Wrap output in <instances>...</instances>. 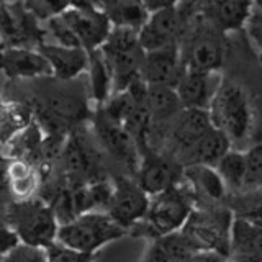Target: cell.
Returning a JSON list of instances; mask_svg holds the SVG:
<instances>
[{
    "instance_id": "27",
    "label": "cell",
    "mask_w": 262,
    "mask_h": 262,
    "mask_svg": "<svg viewBox=\"0 0 262 262\" xmlns=\"http://www.w3.org/2000/svg\"><path fill=\"white\" fill-rule=\"evenodd\" d=\"M220 176L226 190L243 192L246 174V156L241 149H229L213 167Z\"/></svg>"
},
{
    "instance_id": "4",
    "label": "cell",
    "mask_w": 262,
    "mask_h": 262,
    "mask_svg": "<svg viewBox=\"0 0 262 262\" xmlns=\"http://www.w3.org/2000/svg\"><path fill=\"white\" fill-rule=\"evenodd\" d=\"M120 228L105 211H87L57 228L56 243L74 251L94 254L102 246L123 236Z\"/></svg>"
},
{
    "instance_id": "29",
    "label": "cell",
    "mask_w": 262,
    "mask_h": 262,
    "mask_svg": "<svg viewBox=\"0 0 262 262\" xmlns=\"http://www.w3.org/2000/svg\"><path fill=\"white\" fill-rule=\"evenodd\" d=\"M246 156V174H244V185L243 192H257L262 182V151L260 144L256 143L244 151Z\"/></svg>"
},
{
    "instance_id": "19",
    "label": "cell",
    "mask_w": 262,
    "mask_h": 262,
    "mask_svg": "<svg viewBox=\"0 0 262 262\" xmlns=\"http://www.w3.org/2000/svg\"><path fill=\"white\" fill-rule=\"evenodd\" d=\"M211 128L208 112L180 110L170 121V139L180 158Z\"/></svg>"
},
{
    "instance_id": "15",
    "label": "cell",
    "mask_w": 262,
    "mask_h": 262,
    "mask_svg": "<svg viewBox=\"0 0 262 262\" xmlns=\"http://www.w3.org/2000/svg\"><path fill=\"white\" fill-rule=\"evenodd\" d=\"M216 72H199L185 69L174 87L182 110H203L208 112L210 103L221 84Z\"/></svg>"
},
{
    "instance_id": "1",
    "label": "cell",
    "mask_w": 262,
    "mask_h": 262,
    "mask_svg": "<svg viewBox=\"0 0 262 262\" xmlns=\"http://www.w3.org/2000/svg\"><path fill=\"white\" fill-rule=\"evenodd\" d=\"M208 117L211 126L221 131L231 146L251 138L254 126V110L248 92L233 80H221L210 103Z\"/></svg>"
},
{
    "instance_id": "14",
    "label": "cell",
    "mask_w": 262,
    "mask_h": 262,
    "mask_svg": "<svg viewBox=\"0 0 262 262\" xmlns=\"http://www.w3.org/2000/svg\"><path fill=\"white\" fill-rule=\"evenodd\" d=\"M0 72L10 80L51 77L48 61L35 48L0 46Z\"/></svg>"
},
{
    "instance_id": "11",
    "label": "cell",
    "mask_w": 262,
    "mask_h": 262,
    "mask_svg": "<svg viewBox=\"0 0 262 262\" xmlns=\"http://www.w3.org/2000/svg\"><path fill=\"white\" fill-rule=\"evenodd\" d=\"M95 133L105 152L126 172L136 174L141 154L128 131L98 113L95 120Z\"/></svg>"
},
{
    "instance_id": "20",
    "label": "cell",
    "mask_w": 262,
    "mask_h": 262,
    "mask_svg": "<svg viewBox=\"0 0 262 262\" xmlns=\"http://www.w3.org/2000/svg\"><path fill=\"white\" fill-rule=\"evenodd\" d=\"M5 180L15 202H25L36 199L35 195L41 185V172L28 161L10 159L5 169Z\"/></svg>"
},
{
    "instance_id": "9",
    "label": "cell",
    "mask_w": 262,
    "mask_h": 262,
    "mask_svg": "<svg viewBox=\"0 0 262 262\" xmlns=\"http://www.w3.org/2000/svg\"><path fill=\"white\" fill-rule=\"evenodd\" d=\"M184 28V13L180 4L167 2L149 13L143 28L138 31L139 46L144 53L156 51L172 45H179L180 31Z\"/></svg>"
},
{
    "instance_id": "8",
    "label": "cell",
    "mask_w": 262,
    "mask_h": 262,
    "mask_svg": "<svg viewBox=\"0 0 262 262\" xmlns=\"http://www.w3.org/2000/svg\"><path fill=\"white\" fill-rule=\"evenodd\" d=\"M149 195L136 184V180L120 176L115 179V184H112V195L105 210L115 223L126 229L144 220Z\"/></svg>"
},
{
    "instance_id": "25",
    "label": "cell",
    "mask_w": 262,
    "mask_h": 262,
    "mask_svg": "<svg viewBox=\"0 0 262 262\" xmlns=\"http://www.w3.org/2000/svg\"><path fill=\"white\" fill-rule=\"evenodd\" d=\"M146 108L152 123L172 121L176 115L182 110L176 90L170 87L147 85L146 89Z\"/></svg>"
},
{
    "instance_id": "10",
    "label": "cell",
    "mask_w": 262,
    "mask_h": 262,
    "mask_svg": "<svg viewBox=\"0 0 262 262\" xmlns=\"http://www.w3.org/2000/svg\"><path fill=\"white\" fill-rule=\"evenodd\" d=\"M184 177V170L174 158L147 149L141 154L136 172V184L152 196L176 187Z\"/></svg>"
},
{
    "instance_id": "7",
    "label": "cell",
    "mask_w": 262,
    "mask_h": 262,
    "mask_svg": "<svg viewBox=\"0 0 262 262\" xmlns=\"http://www.w3.org/2000/svg\"><path fill=\"white\" fill-rule=\"evenodd\" d=\"M59 18L87 53L100 48L112 30V25L97 4H69L59 13Z\"/></svg>"
},
{
    "instance_id": "16",
    "label": "cell",
    "mask_w": 262,
    "mask_h": 262,
    "mask_svg": "<svg viewBox=\"0 0 262 262\" xmlns=\"http://www.w3.org/2000/svg\"><path fill=\"white\" fill-rule=\"evenodd\" d=\"M61 159L64 162L66 174L80 187L79 182L90 180V184L97 182L98 176V156L87 138L72 135L64 144V151Z\"/></svg>"
},
{
    "instance_id": "2",
    "label": "cell",
    "mask_w": 262,
    "mask_h": 262,
    "mask_svg": "<svg viewBox=\"0 0 262 262\" xmlns=\"http://www.w3.org/2000/svg\"><path fill=\"white\" fill-rule=\"evenodd\" d=\"M7 226L20 244L45 249L56 241L59 223L45 200L31 199L12 203L7 215Z\"/></svg>"
},
{
    "instance_id": "3",
    "label": "cell",
    "mask_w": 262,
    "mask_h": 262,
    "mask_svg": "<svg viewBox=\"0 0 262 262\" xmlns=\"http://www.w3.org/2000/svg\"><path fill=\"white\" fill-rule=\"evenodd\" d=\"M98 51L112 74L115 92H125L135 80L141 79L139 71L144 51L139 46L138 31L112 28Z\"/></svg>"
},
{
    "instance_id": "30",
    "label": "cell",
    "mask_w": 262,
    "mask_h": 262,
    "mask_svg": "<svg viewBox=\"0 0 262 262\" xmlns=\"http://www.w3.org/2000/svg\"><path fill=\"white\" fill-rule=\"evenodd\" d=\"M45 252L48 262H92V254L74 251L56 241L45 248Z\"/></svg>"
},
{
    "instance_id": "18",
    "label": "cell",
    "mask_w": 262,
    "mask_h": 262,
    "mask_svg": "<svg viewBox=\"0 0 262 262\" xmlns=\"http://www.w3.org/2000/svg\"><path fill=\"white\" fill-rule=\"evenodd\" d=\"M254 2L226 0V2H207L196 5L200 16L220 33L241 30L251 13Z\"/></svg>"
},
{
    "instance_id": "35",
    "label": "cell",
    "mask_w": 262,
    "mask_h": 262,
    "mask_svg": "<svg viewBox=\"0 0 262 262\" xmlns=\"http://www.w3.org/2000/svg\"><path fill=\"white\" fill-rule=\"evenodd\" d=\"M226 257L215 251H199L192 254L190 257H187L184 262H225Z\"/></svg>"
},
{
    "instance_id": "31",
    "label": "cell",
    "mask_w": 262,
    "mask_h": 262,
    "mask_svg": "<svg viewBox=\"0 0 262 262\" xmlns=\"http://www.w3.org/2000/svg\"><path fill=\"white\" fill-rule=\"evenodd\" d=\"M68 2H27L23 7L27 8V12L35 18L36 21H48L59 15L66 7Z\"/></svg>"
},
{
    "instance_id": "5",
    "label": "cell",
    "mask_w": 262,
    "mask_h": 262,
    "mask_svg": "<svg viewBox=\"0 0 262 262\" xmlns=\"http://www.w3.org/2000/svg\"><path fill=\"white\" fill-rule=\"evenodd\" d=\"M192 202L179 185L149 196L144 216L147 229L156 236H166L180 231L192 213Z\"/></svg>"
},
{
    "instance_id": "36",
    "label": "cell",
    "mask_w": 262,
    "mask_h": 262,
    "mask_svg": "<svg viewBox=\"0 0 262 262\" xmlns=\"http://www.w3.org/2000/svg\"><path fill=\"white\" fill-rule=\"evenodd\" d=\"M0 262H4V257H0Z\"/></svg>"
},
{
    "instance_id": "26",
    "label": "cell",
    "mask_w": 262,
    "mask_h": 262,
    "mask_svg": "<svg viewBox=\"0 0 262 262\" xmlns=\"http://www.w3.org/2000/svg\"><path fill=\"white\" fill-rule=\"evenodd\" d=\"M184 177L195 187V192L202 193L205 199L211 202H220L225 199L226 188L213 167L188 166L184 170Z\"/></svg>"
},
{
    "instance_id": "13",
    "label": "cell",
    "mask_w": 262,
    "mask_h": 262,
    "mask_svg": "<svg viewBox=\"0 0 262 262\" xmlns=\"http://www.w3.org/2000/svg\"><path fill=\"white\" fill-rule=\"evenodd\" d=\"M38 21L27 12L23 4H0V39L2 46H23L30 48L35 43L36 48L43 43Z\"/></svg>"
},
{
    "instance_id": "28",
    "label": "cell",
    "mask_w": 262,
    "mask_h": 262,
    "mask_svg": "<svg viewBox=\"0 0 262 262\" xmlns=\"http://www.w3.org/2000/svg\"><path fill=\"white\" fill-rule=\"evenodd\" d=\"M89 76H90V95L98 106H103L110 98L113 89L112 74L106 68L103 57L98 49L89 53Z\"/></svg>"
},
{
    "instance_id": "24",
    "label": "cell",
    "mask_w": 262,
    "mask_h": 262,
    "mask_svg": "<svg viewBox=\"0 0 262 262\" xmlns=\"http://www.w3.org/2000/svg\"><path fill=\"white\" fill-rule=\"evenodd\" d=\"M31 121L33 113L30 106L0 98V146H7Z\"/></svg>"
},
{
    "instance_id": "22",
    "label": "cell",
    "mask_w": 262,
    "mask_h": 262,
    "mask_svg": "<svg viewBox=\"0 0 262 262\" xmlns=\"http://www.w3.org/2000/svg\"><path fill=\"white\" fill-rule=\"evenodd\" d=\"M229 249L234 252V262L260 257L259 221L236 218L229 226Z\"/></svg>"
},
{
    "instance_id": "34",
    "label": "cell",
    "mask_w": 262,
    "mask_h": 262,
    "mask_svg": "<svg viewBox=\"0 0 262 262\" xmlns=\"http://www.w3.org/2000/svg\"><path fill=\"white\" fill-rule=\"evenodd\" d=\"M16 244H18V239L12 229L7 226V223L0 225V257H5Z\"/></svg>"
},
{
    "instance_id": "6",
    "label": "cell",
    "mask_w": 262,
    "mask_h": 262,
    "mask_svg": "<svg viewBox=\"0 0 262 262\" xmlns=\"http://www.w3.org/2000/svg\"><path fill=\"white\" fill-rule=\"evenodd\" d=\"M180 57L188 71L216 72L225 59L221 33L203 20L188 35L184 49H180Z\"/></svg>"
},
{
    "instance_id": "37",
    "label": "cell",
    "mask_w": 262,
    "mask_h": 262,
    "mask_svg": "<svg viewBox=\"0 0 262 262\" xmlns=\"http://www.w3.org/2000/svg\"><path fill=\"white\" fill-rule=\"evenodd\" d=\"M225 262H234V260H225Z\"/></svg>"
},
{
    "instance_id": "23",
    "label": "cell",
    "mask_w": 262,
    "mask_h": 262,
    "mask_svg": "<svg viewBox=\"0 0 262 262\" xmlns=\"http://www.w3.org/2000/svg\"><path fill=\"white\" fill-rule=\"evenodd\" d=\"M97 5L105 13L112 28L139 31L149 16L144 2H105Z\"/></svg>"
},
{
    "instance_id": "32",
    "label": "cell",
    "mask_w": 262,
    "mask_h": 262,
    "mask_svg": "<svg viewBox=\"0 0 262 262\" xmlns=\"http://www.w3.org/2000/svg\"><path fill=\"white\" fill-rule=\"evenodd\" d=\"M4 262H48V259L45 249L31 248V246L18 243L4 257Z\"/></svg>"
},
{
    "instance_id": "17",
    "label": "cell",
    "mask_w": 262,
    "mask_h": 262,
    "mask_svg": "<svg viewBox=\"0 0 262 262\" xmlns=\"http://www.w3.org/2000/svg\"><path fill=\"white\" fill-rule=\"evenodd\" d=\"M36 49L51 68V77L61 82L76 80L89 68V53L82 48H64L53 43H41Z\"/></svg>"
},
{
    "instance_id": "12",
    "label": "cell",
    "mask_w": 262,
    "mask_h": 262,
    "mask_svg": "<svg viewBox=\"0 0 262 262\" xmlns=\"http://www.w3.org/2000/svg\"><path fill=\"white\" fill-rule=\"evenodd\" d=\"M185 66L180 57V46L172 45L156 51L144 53L141 62V76L146 85L174 89L184 76Z\"/></svg>"
},
{
    "instance_id": "33",
    "label": "cell",
    "mask_w": 262,
    "mask_h": 262,
    "mask_svg": "<svg viewBox=\"0 0 262 262\" xmlns=\"http://www.w3.org/2000/svg\"><path fill=\"white\" fill-rule=\"evenodd\" d=\"M248 38L251 39L252 48L256 49V53H259L260 49V35H262V21H260V7L257 4H252L251 13L246 20L244 27Z\"/></svg>"
},
{
    "instance_id": "21",
    "label": "cell",
    "mask_w": 262,
    "mask_h": 262,
    "mask_svg": "<svg viewBox=\"0 0 262 262\" xmlns=\"http://www.w3.org/2000/svg\"><path fill=\"white\" fill-rule=\"evenodd\" d=\"M231 149L229 139L218 131L211 128L188 149L182 159L185 158V166H208L215 167L216 162Z\"/></svg>"
}]
</instances>
